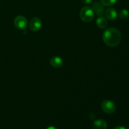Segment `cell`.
<instances>
[{"instance_id": "obj_11", "label": "cell", "mask_w": 129, "mask_h": 129, "mask_svg": "<svg viewBox=\"0 0 129 129\" xmlns=\"http://www.w3.org/2000/svg\"><path fill=\"white\" fill-rule=\"evenodd\" d=\"M117 0H100V3L104 6H110L116 3Z\"/></svg>"}, {"instance_id": "obj_3", "label": "cell", "mask_w": 129, "mask_h": 129, "mask_svg": "<svg viewBox=\"0 0 129 129\" xmlns=\"http://www.w3.org/2000/svg\"><path fill=\"white\" fill-rule=\"evenodd\" d=\"M14 25L19 30H25L28 25V22L24 16H18L14 20Z\"/></svg>"}, {"instance_id": "obj_8", "label": "cell", "mask_w": 129, "mask_h": 129, "mask_svg": "<svg viewBox=\"0 0 129 129\" xmlns=\"http://www.w3.org/2000/svg\"><path fill=\"white\" fill-rule=\"evenodd\" d=\"M50 64L53 68H59L63 65V60L59 56H54L50 60Z\"/></svg>"}, {"instance_id": "obj_9", "label": "cell", "mask_w": 129, "mask_h": 129, "mask_svg": "<svg viewBox=\"0 0 129 129\" xmlns=\"http://www.w3.org/2000/svg\"><path fill=\"white\" fill-rule=\"evenodd\" d=\"M107 123L103 119H98L93 122V128L94 129H107Z\"/></svg>"}, {"instance_id": "obj_6", "label": "cell", "mask_w": 129, "mask_h": 129, "mask_svg": "<svg viewBox=\"0 0 129 129\" xmlns=\"http://www.w3.org/2000/svg\"><path fill=\"white\" fill-rule=\"evenodd\" d=\"M91 7L93 9L94 14H96L97 16H99V17L100 16H103L105 13V8L104 6H103L101 3L95 1V2L92 3Z\"/></svg>"}, {"instance_id": "obj_7", "label": "cell", "mask_w": 129, "mask_h": 129, "mask_svg": "<svg viewBox=\"0 0 129 129\" xmlns=\"http://www.w3.org/2000/svg\"><path fill=\"white\" fill-rule=\"evenodd\" d=\"M105 18L110 20H114L117 18V11H116L115 9L113 8H110L107 9L105 11Z\"/></svg>"}, {"instance_id": "obj_14", "label": "cell", "mask_w": 129, "mask_h": 129, "mask_svg": "<svg viewBox=\"0 0 129 129\" xmlns=\"http://www.w3.org/2000/svg\"><path fill=\"white\" fill-rule=\"evenodd\" d=\"M113 129H127V128H126L125 127H122V126H118V127H115Z\"/></svg>"}, {"instance_id": "obj_5", "label": "cell", "mask_w": 129, "mask_h": 129, "mask_svg": "<svg viewBox=\"0 0 129 129\" xmlns=\"http://www.w3.org/2000/svg\"><path fill=\"white\" fill-rule=\"evenodd\" d=\"M29 28L33 31H37L40 30L42 26V20L39 18H33L29 21Z\"/></svg>"}, {"instance_id": "obj_2", "label": "cell", "mask_w": 129, "mask_h": 129, "mask_svg": "<svg viewBox=\"0 0 129 129\" xmlns=\"http://www.w3.org/2000/svg\"><path fill=\"white\" fill-rule=\"evenodd\" d=\"M79 15L81 19L86 23L91 21L94 18V13L91 6H86L83 7L81 10Z\"/></svg>"}, {"instance_id": "obj_1", "label": "cell", "mask_w": 129, "mask_h": 129, "mask_svg": "<svg viewBox=\"0 0 129 129\" xmlns=\"http://www.w3.org/2000/svg\"><path fill=\"white\" fill-rule=\"evenodd\" d=\"M122 35L116 28L106 29L103 34V40L105 44L109 47L117 46L120 43Z\"/></svg>"}, {"instance_id": "obj_10", "label": "cell", "mask_w": 129, "mask_h": 129, "mask_svg": "<svg viewBox=\"0 0 129 129\" xmlns=\"http://www.w3.org/2000/svg\"><path fill=\"white\" fill-rule=\"evenodd\" d=\"M96 24L97 26L100 28H105L108 25V21L107 19L105 17L103 16H100L97 18L96 20Z\"/></svg>"}, {"instance_id": "obj_12", "label": "cell", "mask_w": 129, "mask_h": 129, "mask_svg": "<svg viewBox=\"0 0 129 129\" xmlns=\"http://www.w3.org/2000/svg\"><path fill=\"white\" fill-rule=\"evenodd\" d=\"M119 16L122 20H126L129 17V12L127 10H122L120 12Z\"/></svg>"}, {"instance_id": "obj_13", "label": "cell", "mask_w": 129, "mask_h": 129, "mask_svg": "<svg viewBox=\"0 0 129 129\" xmlns=\"http://www.w3.org/2000/svg\"><path fill=\"white\" fill-rule=\"evenodd\" d=\"M82 3L83 4H85V5H89L91 3L92 0H81Z\"/></svg>"}, {"instance_id": "obj_15", "label": "cell", "mask_w": 129, "mask_h": 129, "mask_svg": "<svg viewBox=\"0 0 129 129\" xmlns=\"http://www.w3.org/2000/svg\"><path fill=\"white\" fill-rule=\"evenodd\" d=\"M47 129H57L56 127H54V126H50V127H49Z\"/></svg>"}, {"instance_id": "obj_4", "label": "cell", "mask_w": 129, "mask_h": 129, "mask_svg": "<svg viewBox=\"0 0 129 129\" xmlns=\"http://www.w3.org/2000/svg\"><path fill=\"white\" fill-rule=\"evenodd\" d=\"M102 109L105 113H112L115 111L116 105L113 102L110 100H104L102 102L101 104Z\"/></svg>"}]
</instances>
